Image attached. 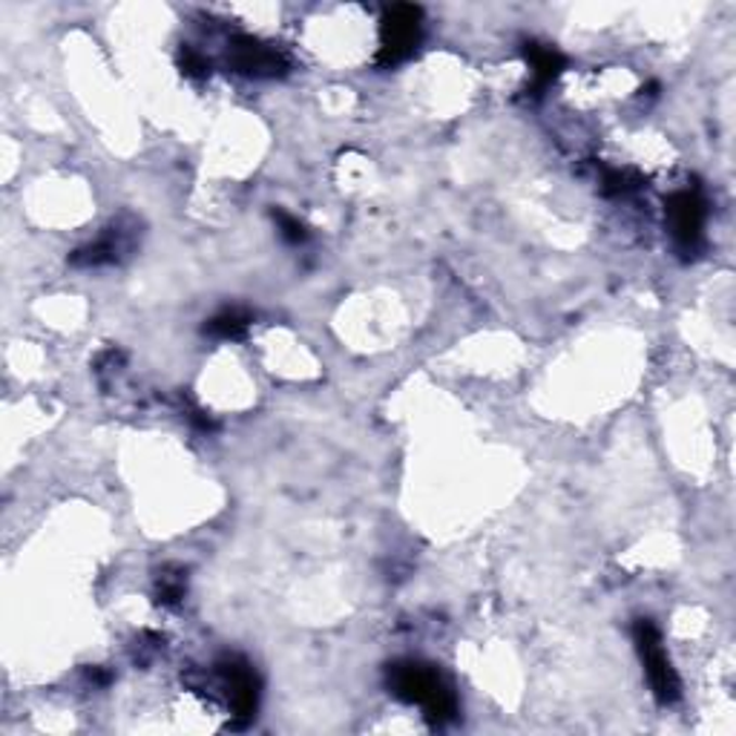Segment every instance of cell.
I'll return each mask as SVG.
<instances>
[{"mask_svg": "<svg viewBox=\"0 0 736 736\" xmlns=\"http://www.w3.org/2000/svg\"><path fill=\"white\" fill-rule=\"evenodd\" d=\"M385 682H389V690L401 702L420 705L426 716H429V722H434V725H446V722L458 716L455 690H452L449 682L443 680L441 671L432 668V664L415 662V659L394 662L385 671Z\"/></svg>", "mask_w": 736, "mask_h": 736, "instance_id": "6da1fadb", "label": "cell"}, {"mask_svg": "<svg viewBox=\"0 0 736 736\" xmlns=\"http://www.w3.org/2000/svg\"><path fill=\"white\" fill-rule=\"evenodd\" d=\"M633 642H636V650L642 656V664H645L647 682H650V690L662 705H673L682 696L680 676L673 671L671 659L664 653L662 633L656 631V624L650 619H638L633 624Z\"/></svg>", "mask_w": 736, "mask_h": 736, "instance_id": "7a4b0ae2", "label": "cell"}, {"mask_svg": "<svg viewBox=\"0 0 736 736\" xmlns=\"http://www.w3.org/2000/svg\"><path fill=\"white\" fill-rule=\"evenodd\" d=\"M420 21L423 12L409 3H397V7L385 9L383 21H380V66H397L406 58L415 55L420 43Z\"/></svg>", "mask_w": 736, "mask_h": 736, "instance_id": "3957f363", "label": "cell"}, {"mask_svg": "<svg viewBox=\"0 0 736 736\" xmlns=\"http://www.w3.org/2000/svg\"><path fill=\"white\" fill-rule=\"evenodd\" d=\"M664 213H668V225H671V237L676 242L682 254H696L702 245L705 237V199L699 196V190H680L664 202Z\"/></svg>", "mask_w": 736, "mask_h": 736, "instance_id": "277c9868", "label": "cell"}, {"mask_svg": "<svg viewBox=\"0 0 736 736\" xmlns=\"http://www.w3.org/2000/svg\"><path fill=\"white\" fill-rule=\"evenodd\" d=\"M216 673H219L221 685H225L233 716L239 722L254 720L256 708H259V680H256L254 668L245 659H239V656H225L216 664Z\"/></svg>", "mask_w": 736, "mask_h": 736, "instance_id": "5b68a950", "label": "cell"}, {"mask_svg": "<svg viewBox=\"0 0 736 736\" xmlns=\"http://www.w3.org/2000/svg\"><path fill=\"white\" fill-rule=\"evenodd\" d=\"M230 66L251 78H277V75H285L288 61L268 43L239 35L230 43Z\"/></svg>", "mask_w": 736, "mask_h": 736, "instance_id": "8992f818", "label": "cell"}, {"mask_svg": "<svg viewBox=\"0 0 736 736\" xmlns=\"http://www.w3.org/2000/svg\"><path fill=\"white\" fill-rule=\"evenodd\" d=\"M130 248V230H122L118 225L110 228L99 242L81 248L69 256L75 268H101V265H113L122 259V254Z\"/></svg>", "mask_w": 736, "mask_h": 736, "instance_id": "52a82bcc", "label": "cell"}, {"mask_svg": "<svg viewBox=\"0 0 736 736\" xmlns=\"http://www.w3.org/2000/svg\"><path fill=\"white\" fill-rule=\"evenodd\" d=\"M524 58L532 69V90L535 92L547 90L549 84L564 73V55L547 47V43H524Z\"/></svg>", "mask_w": 736, "mask_h": 736, "instance_id": "ba28073f", "label": "cell"}, {"mask_svg": "<svg viewBox=\"0 0 736 736\" xmlns=\"http://www.w3.org/2000/svg\"><path fill=\"white\" fill-rule=\"evenodd\" d=\"M254 317L242 308H228V312H219L216 317L207 319L205 334L213 340H242L248 334Z\"/></svg>", "mask_w": 736, "mask_h": 736, "instance_id": "9c48e42d", "label": "cell"}, {"mask_svg": "<svg viewBox=\"0 0 736 736\" xmlns=\"http://www.w3.org/2000/svg\"><path fill=\"white\" fill-rule=\"evenodd\" d=\"M274 221H277L279 237L285 239L288 245H303L305 239H308V228L296 216H291V213L274 211Z\"/></svg>", "mask_w": 736, "mask_h": 736, "instance_id": "30bf717a", "label": "cell"}, {"mask_svg": "<svg viewBox=\"0 0 736 736\" xmlns=\"http://www.w3.org/2000/svg\"><path fill=\"white\" fill-rule=\"evenodd\" d=\"M156 601L158 605H179L181 598H185V573L170 575L164 570V575L158 579V589H156Z\"/></svg>", "mask_w": 736, "mask_h": 736, "instance_id": "8fae6325", "label": "cell"}, {"mask_svg": "<svg viewBox=\"0 0 736 736\" xmlns=\"http://www.w3.org/2000/svg\"><path fill=\"white\" fill-rule=\"evenodd\" d=\"M179 66H181V73L190 75V78H205V75L211 73L207 58L202 55V52L193 50V47H188V43L179 50Z\"/></svg>", "mask_w": 736, "mask_h": 736, "instance_id": "7c38bea8", "label": "cell"}, {"mask_svg": "<svg viewBox=\"0 0 736 736\" xmlns=\"http://www.w3.org/2000/svg\"><path fill=\"white\" fill-rule=\"evenodd\" d=\"M605 193H610V196H622V193H627V190L638 188V179L633 176V173H624V170H607L605 173Z\"/></svg>", "mask_w": 736, "mask_h": 736, "instance_id": "4fadbf2b", "label": "cell"}]
</instances>
